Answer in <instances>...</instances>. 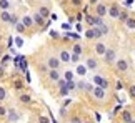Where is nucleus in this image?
<instances>
[{
    "label": "nucleus",
    "mask_w": 135,
    "mask_h": 123,
    "mask_svg": "<svg viewBox=\"0 0 135 123\" xmlns=\"http://www.w3.org/2000/svg\"><path fill=\"white\" fill-rule=\"evenodd\" d=\"M100 37H103V33H102L100 27H92V28H89V30L85 32V38H89V40L100 38Z\"/></svg>",
    "instance_id": "1"
},
{
    "label": "nucleus",
    "mask_w": 135,
    "mask_h": 123,
    "mask_svg": "<svg viewBox=\"0 0 135 123\" xmlns=\"http://www.w3.org/2000/svg\"><path fill=\"white\" fill-rule=\"evenodd\" d=\"M103 62H105L107 65H112V63H115V62H117V55H115V50H112V48H107L105 55H103Z\"/></svg>",
    "instance_id": "2"
},
{
    "label": "nucleus",
    "mask_w": 135,
    "mask_h": 123,
    "mask_svg": "<svg viewBox=\"0 0 135 123\" xmlns=\"http://www.w3.org/2000/svg\"><path fill=\"white\" fill-rule=\"evenodd\" d=\"M60 58L59 57H50L49 60H47V66H49L50 70H59L60 68Z\"/></svg>",
    "instance_id": "3"
},
{
    "label": "nucleus",
    "mask_w": 135,
    "mask_h": 123,
    "mask_svg": "<svg viewBox=\"0 0 135 123\" xmlns=\"http://www.w3.org/2000/svg\"><path fill=\"white\" fill-rule=\"evenodd\" d=\"M92 95L95 96L97 100H105V96H107V93H105V88H102V86H93V91H92Z\"/></svg>",
    "instance_id": "4"
},
{
    "label": "nucleus",
    "mask_w": 135,
    "mask_h": 123,
    "mask_svg": "<svg viewBox=\"0 0 135 123\" xmlns=\"http://www.w3.org/2000/svg\"><path fill=\"white\" fill-rule=\"evenodd\" d=\"M120 12H122V8L118 7L117 3H113V5H110L108 7V17H112V18H118V15H120Z\"/></svg>",
    "instance_id": "5"
},
{
    "label": "nucleus",
    "mask_w": 135,
    "mask_h": 123,
    "mask_svg": "<svg viewBox=\"0 0 135 123\" xmlns=\"http://www.w3.org/2000/svg\"><path fill=\"white\" fill-rule=\"evenodd\" d=\"M107 13H108V7H107V5L98 3L97 7H95V15H97V17H102V18H103Z\"/></svg>",
    "instance_id": "6"
},
{
    "label": "nucleus",
    "mask_w": 135,
    "mask_h": 123,
    "mask_svg": "<svg viewBox=\"0 0 135 123\" xmlns=\"http://www.w3.org/2000/svg\"><path fill=\"white\" fill-rule=\"evenodd\" d=\"M115 66H117V70H118V71H122V73H123V71H127V70H128V62H127L125 58H120V60H117V62H115Z\"/></svg>",
    "instance_id": "7"
},
{
    "label": "nucleus",
    "mask_w": 135,
    "mask_h": 123,
    "mask_svg": "<svg viewBox=\"0 0 135 123\" xmlns=\"http://www.w3.org/2000/svg\"><path fill=\"white\" fill-rule=\"evenodd\" d=\"M93 50H95V53L97 55H105V52H107V45L105 43H102V42H97L95 43V47H93Z\"/></svg>",
    "instance_id": "8"
},
{
    "label": "nucleus",
    "mask_w": 135,
    "mask_h": 123,
    "mask_svg": "<svg viewBox=\"0 0 135 123\" xmlns=\"http://www.w3.org/2000/svg\"><path fill=\"white\" fill-rule=\"evenodd\" d=\"M85 66H87L89 70H95L97 66H98V62H97V58L89 57V58H87V62H85Z\"/></svg>",
    "instance_id": "9"
},
{
    "label": "nucleus",
    "mask_w": 135,
    "mask_h": 123,
    "mask_svg": "<svg viewBox=\"0 0 135 123\" xmlns=\"http://www.w3.org/2000/svg\"><path fill=\"white\" fill-rule=\"evenodd\" d=\"M7 120L8 121H12V123H15V121H18V113L15 110H7Z\"/></svg>",
    "instance_id": "10"
},
{
    "label": "nucleus",
    "mask_w": 135,
    "mask_h": 123,
    "mask_svg": "<svg viewBox=\"0 0 135 123\" xmlns=\"http://www.w3.org/2000/svg\"><path fill=\"white\" fill-rule=\"evenodd\" d=\"M32 18H33V23H37L38 27H44V23H45V18H44L40 13H35Z\"/></svg>",
    "instance_id": "11"
},
{
    "label": "nucleus",
    "mask_w": 135,
    "mask_h": 123,
    "mask_svg": "<svg viewBox=\"0 0 135 123\" xmlns=\"http://www.w3.org/2000/svg\"><path fill=\"white\" fill-rule=\"evenodd\" d=\"M49 78H50L52 81H59V80H60V71H59V70H50V71H49Z\"/></svg>",
    "instance_id": "12"
},
{
    "label": "nucleus",
    "mask_w": 135,
    "mask_h": 123,
    "mask_svg": "<svg viewBox=\"0 0 135 123\" xmlns=\"http://www.w3.org/2000/svg\"><path fill=\"white\" fill-rule=\"evenodd\" d=\"M59 58H60V62H64V63H69V62H70V53L67 52V50H62Z\"/></svg>",
    "instance_id": "13"
},
{
    "label": "nucleus",
    "mask_w": 135,
    "mask_h": 123,
    "mask_svg": "<svg viewBox=\"0 0 135 123\" xmlns=\"http://www.w3.org/2000/svg\"><path fill=\"white\" fill-rule=\"evenodd\" d=\"M120 116H122V121H123V123H128V121H130V120L133 118V116H132V113H130L128 110H123Z\"/></svg>",
    "instance_id": "14"
},
{
    "label": "nucleus",
    "mask_w": 135,
    "mask_h": 123,
    "mask_svg": "<svg viewBox=\"0 0 135 123\" xmlns=\"http://www.w3.org/2000/svg\"><path fill=\"white\" fill-rule=\"evenodd\" d=\"M22 23L28 28V27H32V25H33V18L30 17V15H25V17L22 18Z\"/></svg>",
    "instance_id": "15"
},
{
    "label": "nucleus",
    "mask_w": 135,
    "mask_h": 123,
    "mask_svg": "<svg viewBox=\"0 0 135 123\" xmlns=\"http://www.w3.org/2000/svg\"><path fill=\"white\" fill-rule=\"evenodd\" d=\"M125 25H127L128 30H135V17H128V20L125 22Z\"/></svg>",
    "instance_id": "16"
},
{
    "label": "nucleus",
    "mask_w": 135,
    "mask_h": 123,
    "mask_svg": "<svg viewBox=\"0 0 135 123\" xmlns=\"http://www.w3.org/2000/svg\"><path fill=\"white\" fill-rule=\"evenodd\" d=\"M20 101H22V103H25V105H28V103H32V96L30 95H20Z\"/></svg>",
    "instance_id": "17"
},
{
    "label": "nucleus",
    "mask_w": 135,
    "mask_h": 123,
    "mask_svg": "<svg viewBox=\"0 0 135 123\" xmlns=\"http://www.w3.org/2000/svg\"><path fill=\"white\" fill-rule=\"evenodd\" d=\"M0 18H2V22H8V23H10V20H12V17H10V13L7 12V10H3V12H2Z\"/></svg>",
    "instance_id": "18"
},
{
    "label": "nucleus",
    "mask_w": 135,
    "mask_h": 123,
    "mask_svg": "<svg viewBox=\"0 0 135 123\" xmlns=\"http://www.w3.org/2000/svg\"><path fill=\"white\" fill-rule=\"evenodd\" d=\"M38 13L42 15L44 18H47V17H49V8H47L45 5H42V7H38Z\"/></svg>",
    "instance_id": "19"
},
{
    "label": "nucleus",
    "mask_w": 135,
    "mask_h": 123,
    "mask_svg": "<svg viewBox=\"0 0 135 123\" xmlns=\"http://www.w3.org/2000/svg\"><path fill=\"white\" fill-rule=\"evenodd\" d=\"M85 22L89 23L90 27H95V17H92V15H89V13L85 15Z\"/></svg>",
    "instance_id": "20"
},
{
    "label": "nucleus",
    "mask_w": 135,
    "mask_h": 123,
    "mask_svg": "<svg viewBox=\"0 0 135 123\" xmlns=\"http://www.w3.org/2000/svg\"><path fill=\"white\" fill-rule=\"evenodd\" d=\"M118 20H120V22H123V23H125L127 20H128V13H127V10H122V12H120V15H118Z\"/></svg>",
    "instance_id": "21"
},
{
    "label": "nucleus",
    "mask_w": 135,
    "mask_h": 123,
    "mask_svg": "<svg viewBox=\"0 0 135 123\" xmlns=\"http://www.w3.org/2000/svg\"><path fill=\"white\" fill-rule=\"evenodd\" d=\"M72 50H74V53H77V55H82V52H84V48H82L80 43H75L74 47H72Z\"/></svg>",
    "instance_id": "22"
},
{
    "label": "nucleus",
    "mask_w": 135,
    "mask_h": 123,
    "mask_svg": "<svg viewBox=\"0 0 135 123\" xmlns=\"http://www.w3.org/2000/svg\"><path fill=\"white\" fill-rule=\"evenodd\" d=\"M87 70H89V68H87L85 65H79V66H77V73H79V75H85Z\"/></svg>",
    "instance_id": "23"
},
{
    "label": "nucleus",
    "mask_w": 135,
    "mask_h": 123,
    "mask_svg": "<svg viewBox=\"0 0 135 123\" xmlns=\"http://www.w3.org/2000/svg\"><path fill=\"white\" fill-rule=\"evenodd\" d=\"M15 28H17V32H18V33H23V32H25V28H27V27H25V25H23L22 22H18L17 25H15Z\"/></svg>",
    "instance_id": "24"
},
{
    "label": "nucleus",
    "mask_w": 135,
    "mask_h": 123,
    "mask_svg": "<svg viewBox=\"0 0 135 123\" xmlns=\"http://www.w3.org/2000/svg\"><path fill=\"white\" fill-rule=\"evenodd\" d=\"M10 7V2H8V0H0V8H2V10H7Z\"/></svg>",
    "instance_id": "25"
},
{
    "label": "nucleus",
    "mask_w": 135,
    "mask_h": 123,
    "mask_svg": "<svg viewBox=\"0 0 135 123\" xmlns=\"http://www.w3.org/2000/svg\"><path fill=\"white\" fill-rule=\"evenodd\" d=\"M128 95H130V98L135 100V85H130V86H128Z\"/></svg>",
    "instance_id": "26"
},
{
    "label": "nucleus",
    "mask_w": 135,
    "mask_h": 123,
    "mask_svg": "<svg viewBox=\"0 0 135 123\" xmlns=\"http://www.w3.org/2000/svg\"><path fill=\"white\" fill-rule=\"evenodd\" d=\"M79 60H80V55H77V53H72V55H70V62L79 63Z\"/></svg>",
    "instance_id": "27"
},
{
    "label": "nucleus",
    "mask_w": 135,
    "mask_h": 123,
    "mask_svg": "<svg viewBox=\"0 0 135 123\" xmlns=\"http://www.w3.org/2000/svg\"><path fill=\"white\" fill-rule=\"evenodd\" d=\"M72 78H74V71H65V80L67 81H72Z\"/></svg>",
    "instance_id": "28"
},
{
    "label": "nucleus",
    "mask_w": 135,
    "mask_h": 123,
    "mask_svg": "<svg viewBox=\"0 0 135 123\" xmlns=\"http://www.w3.org/2000/svg\"><path fill=\"white\" fill-rule=\"evenodd\" d=\"M98 27H100V30H102V33H103V35H107V33H108V27L105 25V22H103L102 25H98Z\"/></svg>",
    "instance_id": "29"
},
{
    "label": "nucleus",
    "mask_w": 135,
    "mask_h": 123,
    "mask_svg": "<svg viewBox=\"0 0 135 123\" xmlns=\"http://www.w3.org/2000/svg\"><path fill=\"white\" fill-rule=\"evenodd\" d=\"M5 96H7V91H5V88H3V86H0V101H2V100H5Z\"/></svg>",
    "instance_id": "30"
},
{
    "label": "nucleus",
    "mask_w": 135,
    "mask_h": 123,
    "mask_svg": "<svg viewBox=\"0 0 135 123\" xmlns=\"http://www.w3.org/2000/svg\"><path fill=\"white\" fill-rule=\"evenodd\" d=\"M70 123H84V121H82V118H80V116H72V120H70Z\"/></svg>",
    "instance_id": "31"
},
{
    "label": "nucleus",
    "mask_w": 135,
    "mask_h": 123,
    "mask_svg": "<svg viewBox=\"0 0 135 123\" xmlns=\"http://www.w3.org/2000/svg\"><path fill=\"white\" fill-rule=\"evenodd\" d=\"M38 123H50V120L47 118V116H44V115H40V116H38Z\"/></svg>",
    "instance_id": "32"
},
{
    "label": "nucleus",
    "mask_w": 135,
    "mask_h": 123,
    "mask_svg": "<svg viewBox=\"0 0 135 123\" xmlns=\"http://www.w3.org/2000/svg\"><path fill=\"white\" fill-rule=\"evenodd\" d=\"M69 91H70V90L67 88V86H64V88H60V95H62V96H65V95H69Z\"/></svg>",
    "instance_id": "33"
},
{
    "label": "nucleus",
    "mask_w": 135,
    "mask_h": 123,
    "mask_svg": "<svg viewBox=\"0 0 135 123\" xmlns=\"http://www.w3.org/2000/svg\"><path fill=\"white\" fill-rule=\"evenodd\" d=\"M22 88H23V83H22V81H20V80L15 81V90H22Z\"/></svg>",
    "instance_id": "34"
},
{
    "label": "nucleus",
    "mask_w": 135,
    "mask_h": 123,
    "mask_svg": "<svg viewBox=\"0 0 135 123\" xmlns=\"http://www.w3.org/2000/svg\"><path fill=\"white\" fill-rule=\"evenodd\" d=\"M15 45H17V47H22V45H23V40L20 38V37H17V38H15Z\"/></svg>",
    "instance_id": "35"
},
{
    "label": "nucleus",
    "mask_w": 135,
    "mask_h": 123,
    "mask_svg": "<svg viewBox=\"0 0 135 123\" xmlns=\"http://www.w3.org/2000/svg\"><path fill=\"white\" fill-rule=\"evenodd\" d=\"M67 88H69V90H74L75 88V83H74V81H67Z\"/></svg>",
    "instance_id": "36"
},
{
    "label": "nucleus",
    "mask_w": 135,
    "mask_h": 123,
    "mask_svg": "<svg viewBox=\"0 0 135 123\" xmlns=\"http://www.w3.org/2000/svg\"><path fill=\"white\" fill-rule=\"evenodd\" d=\"M72 2V5H75V7H80L82 5V0H70Z\"/></svg>",
    "instance_id": "37"
},
{
    "label": "nucleus",
    "mask_w": 135,
    "mask_h": 123,
    "mask_svg": "<svg viewBox=\"0 0 135 123\" xmlns=\"http://www.w3.org/2000/svg\"><path fill=\"white\" fill-rule=\"evenodd\" d=\"M0 116H7V110L3 106H0Z\"/></svg>",
    "instance_id": "38"
},
{
    "label": "nucleus",
    "mask_w": 135,
    "mask_h": 123,
    "mask_svg": "<svg viewBox=\"0 0 135 123\" xmlns=\"http://www.w3.org/2000/svg\"><path fill=\"white\" fill-rule=\"evenodd\" d=\"M50 35H52V38H59V33H57V32H54V30L50 32Z\"/></svg>",
    "instance_id": "39"
},
{
    "label": "nucleus",
    "mask_w": 135,
    "mask_h": 123,
    "mask_svg": "<svg viewBox=\"0 0 135 123\" xmlns=\"http://www.w3.org/2000/svg\"><path fill=\"white\" fill-rule=\"evenodd\" d=\"M10 23H12V25H17V17H12V20H10Z\"/></svg>",
    "instance_id": "40"
},
{
    "label": "nucleus",
    "mask_w": 135,
    "mask_h": 123,
    "mask_svg": "<svg viewBox=\"0 0 135 123\" xmlns=\"http://www.w3.org/2000/svg\"><path fill=\"white\" fill-rule=\"evenodd\" d=\"M128 123H135V120H133V118H132V120H130V121H128Z\"/></svg>",
    "instance_id": "41"
},
{
    "label": "nucleus",
    "mask_w": 135,
    "mask_h": 123,
    "mask_svg": "<svg viewBox=\"0 0 135 123\" xmlns=\"http://www.w3.org/2000/svg\"><path fill=\"white\" fill-rule=\"evenodd\" d=\"M84 123H92V121H84Z\"/></svg>",
    "instance_id": "42"
}]
</instances>
